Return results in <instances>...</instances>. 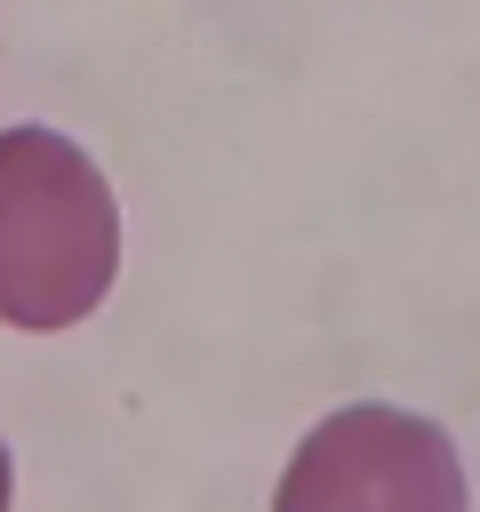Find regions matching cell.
<instances>
[{"instance_id": "1", "label": "cell", "mask_w": 480, "mask_h": 512, "mask_svg": "<svg viewBox=\"0 0 480 512\" xmlns=\"http://www.w3.org/2000/svg\"><path fill=\"white\" fill-rule=\"evenodd\" d=\"M120 200L56 128H0V328H72L112 296Z\"/></svg>"}, {"instance_id": "2", "label": "cell", "mask_w": 480, "mask_h": 512, "mask_svg": "<svg viewBox=\"0 0 480 512\" xmlns=\"http://www.w3.org/2000/svg\"><path fill=\"white\" fill-rule=\"evenodd\" d=\"M280 512H456L464 504V464L432 416L408 408H336L304 432L296 464L272 488Z\"/></svg>"}, {"instance_id": "3", "label": "cell", "mask_w": 480, "mask_h": 512, "mask_svg": "<svg viewBox=\"0 0 480 512\" xmlns=\"http://www.w3.org/2000/svg\"><path fill=\"white\" fill-rule=\"evenodd\" d=\"M0 504H8V448H0Z\"/></svg>"}]
</instances>
